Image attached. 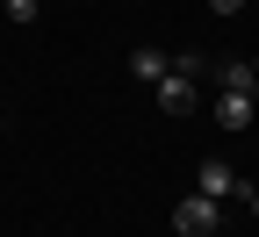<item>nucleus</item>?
<instances>
[{
	"label": "nucleus",
	"mask_w": 259,
	"mask_h": 237,
	"mask_svg": "<svg viewBox=\"0 0 259 237\" xmlns=\"http://www.w3.org/2000/svg\"><path fill=\"white\" fill-rule=\"evenodd\" d=\"M252 108H259L252 86H223V93H216V122H223V129H245V122H252Z\"/></svg>",
	"instance_id": "nucleus-4"
},
{
	"label": "nucleus",
	"mask_w": 259,
	"mask_h": 237,
	"mask_svg": "<svg viewBox=\"0 0 259 237\" xmlns=\"http://www.w3.org/2000/svg\"><path fill=\"white\" fill-rule=\"evenodd\" d=\"M252 216H259V187H252Z\"/></svg>",
	"instance_id": "nucleus-9"
},
{
	"label": "nucleus",
	"mask_w": 259,
	"mask_h": 237,
	"mask_svg": "<svg viewBox=\"0 0 259 237\" xmlns=\"http://www.w3.org/2000/svg\"><path fill=\"white\" fill-rule=\"evenodd\" d=\"M8 15H15V22H36V15H44V0H8Z\"/></svg>",
	"instance_id": "nucleus-7"
},
{
	"label": "nucleus",
	"mask_w": 259,
	"mask_h": 237,
	"mask_svg": "<svg viewBox=\"0 0 259 237\" xmlns=\"http://www.w3.org/2000/svg\"><path fill=\"white\" fill-rule=\"evenodd\" d=\"M130 72H137V79H151V86H158V79H166V72H173V58L144 43V51H130Z\"/></svg>",
	"instance_id": "nucleus-5"
},
{
	"label": "nucleus",
	"mask_w": 259,
	"mask_h": 237,
	"mask_svg": "<svg viewBox=\"0 0 259 237\" xmlns=\"http://www.w3.org/2000/svg\"><path fill=\"white\" fill-rule=\"evenodd\" d=\"M209 237H223V230H209Z\"/></svg>",
	"instance_id": "nucleus-11"
},
{
	"label": "nucleus",
	"mask_w": 259,
	"mask_h": 237,
	"mask_svg": "<svg viewBox=\"0 0 259 237\" xmlns=\"http://www.w3.org/2000/svg\"><path fill=\"white\" fill-rule=\"evenodd\" d=\"M252 79H259V58H252Z\"/></svg>",
	"instance_id": "nucleus-10"
},
{
	"label": "nucleus",
	"mask_w": 259,
	"mask_h": 237,
	"mask_svg": "<svg viewBox=\"0 0 259 237\" xmlns=\"http://www.w3.org/2000/svg\"><path fill=\"white\" fill-rule=\"evenodd\" d=\"M194 194H209V201H231V194H245V180H238L223 158H202V173H194Z\"/></svg>",
	"instance_id": "nucleus-3"
},
{
	"label": "nucleus",
	"mask_w": 259,
	"mask_h": 237,
	"mask_svg": "<svg viewBox=\"0 0 259 237\" xmlns=\"http://www.w3.org/2000/svg\"><path fill=\"white\" fill-rule=\"evenodd\" d=\"M209 8H223V15H231V8H245V0H209Z\"/></svg>",
	"instance_id": "nucleus-8"
},
{
	"label": "nucleus",
	"mask_w": 259,
	"mask_h": 237,
	"mask_svg": "<svg viewBox=\"0 0 259 237\" xmlns=\"http://www.w3.org/2000/svg\"><path fill=\"white\" fill-rule=\"evenodd\" d=\"M158 108L166 115H180V108H194V58H180L166 79H158Z\"/></svg>",
	"instance_id": "nucleus-2"
},
{
	"label": "nucleus",
	"mask_w": 259,
	"mask_h": 237,
	"mask_svg": "<svg viewBox=\"0 0 259 237\" xmlns=\"http://www.w3.org/2000/svg\"><path fill=\"white\" fill-rule=\"evenodd\" d=\"M173 230H180V237H209V230H223V201H209V194H180Z\"/></svg>",
	"instance_id": "nucleus-1"
},
{
	"label": "nucleus",
	"mask_w": 259,
	"mask_h": 237,
	"mask_svg": "<svg viewBox=\"0 0 259 237\" xmlns=\"http://www.w3.org/2000/svg\"><path fill=\"white\" fill-rule=\"evenodd\" d=\"M216 79H223V86H259V79H252V65H245V58H238V65H216Z\"/></svg>",
	"instance_id": "nucleus-6"
}]
</instances>
